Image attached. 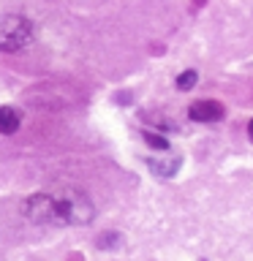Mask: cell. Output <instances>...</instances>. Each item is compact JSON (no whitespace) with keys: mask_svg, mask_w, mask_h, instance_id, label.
<instances>
[{"mask_svg":"<svg viewBox=\"0 0 253 261\" xmlns=\"http://www.w3.org/2000/svg\"><path fill=\"white\" fill-rule=\"evenodd\" d=\"M147 166H150L153 174H158V177H174L180 166H183V158L180 155H169V158H147Z\"/></svg>","mask_w":253,"mask_h":261,"instance_id":"cell-4","label":"cell"},{"mask_svg":"<svg viewBox=\"0 0 253 261\" xmlns=\"http://www.w3.org/2000/svg\"><path fill=\"white\" fill-rule=\"evenodd\" d=\"M19 125H22L19 109H14V106H0V134L11 136V134L19 130Z\"/></svg>","mask_w":253,"mask_h":261,"instance_id":"cell-5","label":"cell"},{"mask_svg":"<svg viewBox=\"0 0 253 261\" xmlns=\"http://www.w3.org/2000/svg\"><path fill=\"white\" fill-rule=\"evenodd\" d=\"M248 134H250V139H253V120H250V125H248Z\"/></svg>","mask_w":253,"mask_h":261,"instance_id":"cell-9","label":"cell"},{"mask_svg":"<svg viewBox=\"0 0 253 261\" xmlns=\"http://www.w3.org/2000/svg\"><path fill=\"white\" fill-rule=\"evenodd\" d=\"M36 38V24L24 14L0 11V52H19Z\"/></svg>","mask_w":253,"mask_h":261,"instance_id":"cell-2","label":"cell"},{"mask_svg":"<svg viewBox=\"0 0 253 261\" xmlns=\"http://www.w3.org/2000/svg\"><path fill=\"white\" fill-rule=\"evenodd\" d=\"M144 142L153 147V150H161V152H169V139L161 136V134H153V130H144Z\"/></svg>","mask_w":253,"mask_h":261,"instance_id":"cell-7","label":"cell"},{"mask_svg":"<svg viewBox=\"0 0 253 261\" xmlns=\"http://www.w3.org/2000/svg\"><path fill=\"white\" fill-rule=\"evenodd\" d=\"M196 82H199V73H196L193 68H188V71H183L177 76V90H183V93H185V90H193Z\"/></svg>","mask_w":253,"mask_h":261,"instance_id":"cell-8","label":"cell"},{"mask_svg":"<svg viewBox=\"0 0 253 261\" xmlns=\"http://www.w3.org/2000/svg\"><path fill=\"white\" fill-rule=\"evenodd\" d=\"M98 248L101 250H114V248H120L122 245V234H117V231H104L101 237H98Z\"/></svg>","mask_w":253,"mask_h":261,"instance_id":"cell-6","label":"cell"},{"mask_svg":"<svg viewBox=\"0 0 253 261\" xmlns=\"http://www.w3.org/2000/svg\"><path fill=\"white\" fill-rule=\"evenodd\" d=\"M188 117L193 122H218L226 117V109L223 103L218 101H196L191 109H188Z\"/></svg>","mask_w":253,"mask_h":261,"instance_id":"cell-3","label":"cell"},{"mask_svg":"<svg viewBox=\"0 0 253 261\" xmlns=\"http://www.w3.org/2000/svg\"><path fill=\"white\" fill-rule=\"evenodd\" d=\"M22 215L41 226H87L95 218V204L77 188L60 193H30L22 201Z\"/></svg>","mask_w":253,"mask_h":261,"instance_id":"cell-1","label":"cell"}]
</instances>
